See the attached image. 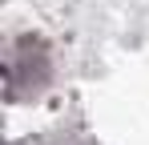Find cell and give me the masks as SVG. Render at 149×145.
<instances>
[{
	"label": "cell",
	"instance_id": "obj_1",
	"mask_svg": "<svg viewBox=\"0 0 149 145\" xmlns=\"http://www.w3.org/2000/svg\"><path fill=\"white\" fill-rule=\"evenodd\" d=\"M52 81V48L36 32H20L8 40L4 52V93L12 105H24L32 97H40Z\"/></svg>",
	"mask_w": 149,
	"mask_h": 145
}]
</instances>
